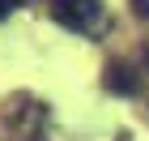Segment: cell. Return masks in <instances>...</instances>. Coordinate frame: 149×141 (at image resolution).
<instances>
[{
    "mask_svg": "<svg viewBox=\"0 0 149 141\" xmlns=\"http://www.w3.org/2000/svg\"><path fill=\"white\" fill-rule=\"evenodd\" d=\"M13 4H30V0H13Z\"/></svg>",
    "mask_w": 149,
    "mask_h": 141,
    "instance_id": "cell-4",
    "label": "cell"
},
{
    "mask_svg": "<svg viewBox=\"0 0 149 141\" xmlns=\"http://www.w3.org/2000/svg\"><path fill=\"white\" fill-rule=\"evenodd\" d=\"M47 13L56 17L64 30L72 34H85V39H98L107 34V4L102 0H47Z\"/></svg>",
    "mask_w": 149,
    "mask_h": 141,
    "instance_id": "cell-1",
    "label": "cell"
},
{
    "mask_svg": "<svg viewBox=\"0 0 149 141\" xmlns=\"http://www.w3.org/2000/svg\"><path fill=\"white\" fill-rule=\"evenodd\" d=\"M132 13L136 17H149V0H132Z\"/></svg>",
    "mask_w": 149,
    "mask_h": 141,
    "instance_id": "cell-3",
    "label": "cell"
},
{
    "mask_svg": "<svg viewBox=\"0 0 149 141\" xmlns=\"http://www.w3.org/2000/svg\"><path fill=\"white\" fill-rule=\"evenodd\" d=\"M102 86H107L111 94H124V98H132V94L141 90V77L132 73V64H124V60H111V64H107Z\"/></svg>",
    "mask_w": 149,
    "mask_h": 141,
    "instance_id": "cell-2",
    "label": "cell"
}]
</instances>
